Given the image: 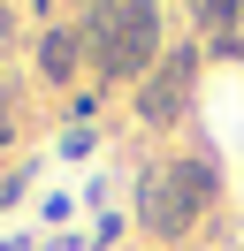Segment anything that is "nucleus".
<instances>
[{
    "instance_id": "f257e3e1",
    "label": "nucleus",
    "mask_w": 244,
    "mask_h": 251,
    "mask_svg": "<svg viewBox=\"0 0 244 251\" xmlns=\"http://www.w3.org/2000/svg\"><path fill=\"white\" fill-rule=\"evenodd\" d=\"M137 228L152 236V251H168V244H183V236L206 221V198L191 190V175H183V152L176 160H145L137 168Z\"/></svg>"
},
{
    "instance_id": "f03ea898",
    "label": "nucleus",
    "mask_w": 244,
    "mask_h": 251,
    "mask_svg": "<svg viewBox=\"0 0 244 251\" xmlns=\"http://www.w3.org/2000/svg\"><path fill=\"white\" fill-rule=\"evenodd\" d=\"M160 53H168L160 46V0H122V23L92 53V69H99V84H145Z\"/></svg>"
},
{
    "instance_id": "7ed1b4c3",
    "label": "nucleus",
    "mask_w": 244,
    "mask_h": 251,
    "mask_svg": "<svg viewBox=\"0 0 244 251\" xmlns=\"http://www.w3.org/2000/svg\"><path fill=\"white\" fill-rule=\"evenodd\" d=\"M191 84H198V46L176 38V46L152 61V76L137 84V99H130L137 122H145V129H176L183 114H191Z\"/></svg>"
},
{
    "instance_id": "20e7f679",
    "label": "nucleus",
    "mask_w": 244,
    "mask_h": 251,
    "mask_svg": "<svg viewBox=\"0 0 244 251\" xmlns=\"http://www.w3.org/2000/svg\"><path fill=\"white\" fill-rule=\"evenodd\" d=\"M84 61H92V53H84V31H76V23H46V31H38V76L46 84H76Z\"/></svg>"
},
{
    "instance_id": "39448f33",
    "label": "nucleus",
    "mask_w": 244,
    "mask_h": 251,
    "mask_svg": "<svg viewBox=\"0 0 244 251\" xmlns=\"http://www.w3.org/2000/svg\"><path fill=\"white\" fill-rule=\"evenodd\" d=\"M237 16H244V0H191V23L206 38H221V31H237Z\"/></svg>"
},
{
    "instance_id": "423d86ee",
    "label": "nucleus",
    "mask_w": 244,
    "mask_h": 251,
    "mask_svg": "<svg viewBox=\"0 0 244 251\" xmlns=\"http://www.w3.org/2000/svg\"><path fill=\"white\" fill-rule=\"evenodd\" d=\"M30 175H38V160H23V168H8V175H0V213L30 198Z\"/></svg>"
},
{
    "instance_id": "0eeeda50",
    "label": "nucleus",
    "mask_w": 244,
    "mask_h": 251,
    "mask_svg": "<svg viewBox=\"0 0 244 251\" xmlns=\"http://www.w3.org/2000/svg\"><path fill=\"white\" fill-rule=\"evenodd\" d=\"M122 228H130V221H122V213H99V221H92V251H107V244H122Z\"/></svg>"
},
{
    "instance_id": "6e6552de",
    "label": "nucleus",
    "mask_w": 244,
    "mask_h": 251,
    "mask_svg": "<svg viewBox=\"0 0 244 251\" xmlns=\"http://www.w3.org/2000/svg\"><path fill=\"white\" fill-rule=\"evenodd\" d=\"M92 145H99V129H61V160H84Z\"/></svg>"
},
{
    "instance_id": "1a4fd4ad",
    "label": "nucleus",
    "mask_w": 244,
    "mask_h": 251,
    "mask_svg": "<svg viewBox=\"0 0 244 251\" xmlns=\"http://www.w3.org/2000/svg\"><path fill=\"white\" fill-rule=\"evenodd\" d=\"M84 244H92V236H76V228H61V236H54V244H46V251H84Z\"/></svg>"
},
{
    "instance_id": "9d476101",
    "label": "nucleus",
    "mask_w": 244,
    "mask_h": 251,
    "mask_svg": "<svg viewBox=\"0 0 244 251\" xmlns=\"http://www.w3.org/2000/svg\"><path fill=\"white\" fill-rule=\"evenodd\" d=\"M0 46H15V8H0Z\"/></svg>"
},
{
    "instance_id": "9b49d317",
    "label": "nucleus",
    "mask_w": 244,
    "mask_h": 251,
    "mask_svg": "<svg viewBox=\"0 0 244 251\" xmlns=\"http://www.w3.org/2000/svg\"><path fill=\"white\" fill-rule=\"evenodd\" d=\"M8 107H15V76L0 69V114H8Z\"/></svg>"
},
{
    "instance_id": "f8f14e48",
    "label": "nucleus",
    "mask_w": 244,
    "mask_h": 251,
    "mask_svg": "<svg viewBox=\"0 0 244 251\" xmlns=\"http://www.w3.org/2000/svg\"><path fill=\"white\" fill-rule=\"evenodd\" d=\"M0 251H38V244H30V236H0Z\"/></svg>"
},
{
    "instance_id": "ddd939ff",
    "label": "nucleus",
    "mask_w": 244,
    "mask_h": 251,
    "mask_svg": "<svg viewBox=\"0 0 244 251\" xmlns=\"http://www.w3.org/2000/svg\"><path fill=\"white\" fill-rule=\"evenodd\" d=\"M8 137H15V114H0V145H8Z\"/></svg>"
}]
</instances>
